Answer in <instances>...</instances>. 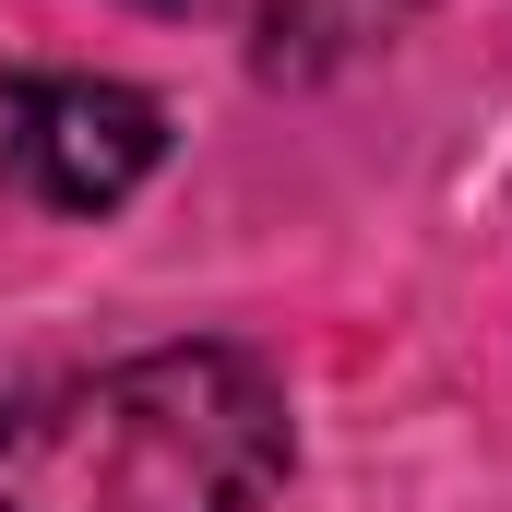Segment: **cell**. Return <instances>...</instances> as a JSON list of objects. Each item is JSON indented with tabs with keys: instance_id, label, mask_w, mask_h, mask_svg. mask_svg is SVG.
Wrapping results in <instances>:
<instances>
[{
	"instance_id": "7a4b0ae2",
	"label": "cell",
	"mask_w": 512,
	"mask_h": 512,
	"mask_svg": "<svg viewBox=\"0 0 512 512\" xmlns=\"http://www.w3.org/2000/svg\"><path fill=\"white\" fill-rule=\"evenodd\" d=\"M167 155V108L96 84V72H24L0 60V179L24 203H60V215H108L120 191L155 179Z\"/></svg>"
},
{
	"instance_id": "6da1fadb",
	"label": "cell",
	"mask_w": 512,
	"mask_h": 512,
	"mask_svg": "<svg viewBox=\"0 0 512 512\" xmlns=\"http://www.w3.org/2000/svg\"><path fill=\"white\" fill-rule=\"evenodd\" d=\"M286 477V393L239 346H143L0 393V512H251Z\"/></svg>"
},
{
	"instance_id": "3957f363",
	"label": "cell",
	"mask_w": 512,
	"mask_h": 512,
	"mask_svg": "<svg viewBox=\"0 0 512 512\" xmlns=\"http://www.w3.org/2000/svg\"><path fill=\"white\" fill-rule=\"evenodd\" d=\"M155 12H179V0H155Z\"/></svg>"
}]
</instances>
